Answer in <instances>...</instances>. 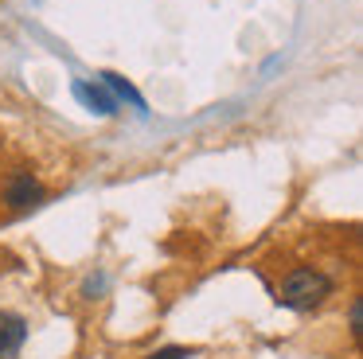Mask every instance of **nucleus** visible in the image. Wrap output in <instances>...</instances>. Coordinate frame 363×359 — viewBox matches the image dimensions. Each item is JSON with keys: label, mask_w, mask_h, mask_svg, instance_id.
Segmentation results:
<instances>
[{"label": "nucleus", "mask_w": 363, "mask_h": 359, "mask_svg": "<svg viewBox=\"0 0 363 359\" xmlns=\"http://www.w3.org/2000/svg\"><path fill=\"white\" fill-rule=\"evenodd\" d=\"M332 289H336V281H332L324 270H316V265H297V270L285 273L277 301H281L285 309H293V312H313L332 297Z\"/></svg>", "instance_id": "f257e3e1"}, {"label": "nucleus", "mask_w": 363, "mask_h": 359, "mask_svg": "<svg viewBox=\"0 0 363 359\" xmlns=\"http://www.w3.org/2000/svg\"><path fill=\"white\" fill-rule=\"evenodd\" d=\"M43 199H48V187H43L32 172H16V176L4 184V203H9V211H32V207H40Z\"/></svg>", "instance_id": "f03ea898"}, {"label": "nucleus", "mask_w": 363, "mask_h": 359, "mask_svg": "<svg viewBox=\"0 0 363 359\" xmlns=\"http://www.w3.org/2000/svg\"><path fill=\"white\" fill-rule=\"evenodd\" d=\"M71 94L90 109V114H102V117H118L121 114V101L106 90L102 82H86V78H74L71 82Z\"/></svg>", "instance_id": "7ed1b4c3"}, {"label": "nucleus", "mask_w": 363, "mask_h": 359, "mask_svg": "<svg viewBox=\"0 0 363 359\" xmlns=\"http://www.w3.org/2000/svg\"><path fill=\"white\" fill-rule=\"evenodd\" d=\"M28 343V320L20 312H0V359H16Z\"/></svg>", "instance_id": "20e7f679"}, {"label": "nucleus", "mask_w": 363, "mask_h": 359, "mask_svg": "<svg viewBox=\"0 0 363 359\" xmlns=\"http://www.w3.org/2000/svg\"><path fill=\"white\" fill-rule=\"evenodd\" d=\"M98 78H102V86H106V90H110L118 101H129L133 109H141V114H145V98H141V90H137V86L129 82L125 74H118V70H102Z\"/></svg>", "instance_id": "39448f33"}, {"label": "nucleus", "mask_w": 363, "mask_h": 359, "mask_svg": "<svg viewBox=\"0 0 363 359\" xmlns=\"http://www.w3.org/2000/svg\"><path fill=\"white\" fill-rule=\"evenodd\" d=\"M347 332H352V340L363 336V297H352V304H347Z\"/></svg>", "instance_id": "423d86ee"}, {"label": "nucleus", "mask_w": 363, "mask_h": 359, "mask_svg": "<svg viewBox=\"0 0 363 359\" xmlns=\"http://www.w3.org/2000/svg\"><path fill=\"white\" fill-rule=\"evenodd\" d=\"M106 289H110V277H106V273H90V277L82 281V297H90V301H94V297H102Z\"/></svg>", "instance_id": "0eeeda50"}, {"label": "nucleus", "mask_w": 363, "mask_h": 359, "mask_svg": "<svg viewBox=\"0 0 363 359\" xmlns=\"http://www.w3.org/2000/svg\"><path fill=\"white\" fill-rule=\"evenodd\" d=\"M191 355H196V348L172 343V348H157V351H149V355H141V359H191Z\"/></svg>", "instance_id": "6e6552de"}]
</instances>
